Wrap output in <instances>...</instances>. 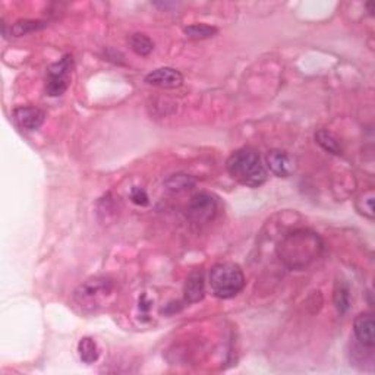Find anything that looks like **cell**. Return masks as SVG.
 Here are the masks:
<instances>
[{
  "label": "cell",
  "instance_id": "obj_18",
  "mask_svg": "<svg viewBox=\"0 0 375 375\" xmlns=\"http://www.w3.org/2000/svg\"><path fill=\"white\" fill-rule=\"evenodd\" d=\"M183 31L186 34V37L191 40H206L217 34V28L207 24H194L186 27Z\"/></svg>",
  "mask_w": 375,
  "mask_h": 375
},
{
  "label": "cell",
  "instance_id": "obj_9",
  "mask_svg": "<svg viewBox=\"0 0 375 375\" xmlns=\"http://www.w3.org/2000/svg\"><path fill=\"white\" fill-rule=\"evenodd\" d=\"M353 331L364 348L372 349L375 346V322L371 312L360 314L353 321Z\"/></svg>",
  "mask_w": 375,
  "mask_h": 375
},
{
  "label": "cell",
  "instance_id": "obj_8",
  "mask_svg": "<svg viewBox=\"0 0 375 375\" xmlns=\"http://www.w3.org/2000/svg\"><path fill=\"white\" fill-rule=\"evenodd\" d=\"M13 121L25 131H37L46 121V113L32 106H21L12 112Z\"/></svg>",
  "mask_w": 375,
  "mask_h": 375
},
{
  "label": "cell",
  "instance_id": "obj_4",
  "mask_svg": "<svg viewBox=\"0 0 375 375\" xmlns=\"http://www.w3.org/2000/svg\"><path fill=\"white\" fill-rule=\"evenodd\" d=\"M209 283L217 298L230 299L244 291L245 276L242 268L237 264L220 263L210 270Z\"/></svg>",
  "mask_w": 375,
  "mask_h": 375
},
{
  "label": "cell",
  "instance_id": "obj_13",
  "mask_svg": "<svg viewBox=\"0 0 375 375\" xmlns=\"http://www.w3.org/2000/svg\"><path fill=\"white\" fill-rule=\"evenodd\" d=\"M334 305L340 314H346L350 308V289L345 282H337L334 287Z\"/></svg>",
  "mask_w": 375,
  "mask_h": 375
},
{
  "label": "cell",
  "instance_id": "obj_2",
  "mask_svg": "<svg viewBox=\"0 0 375 375\" xmlns=\"http://www.w3.org/2000/svg\"><path fill=\"white\" fill-rule=\"evenodd\" d=\"M226 169L236 182L248 188H258L264 185L268 178L260 154L251 148L235 151L226 162Z\"/></svg>",
  "mask_w": 375,
  "mask_h": 375
},
{
  "label": "cell",
  "instance_id": "obj_16",
  "mask_svg": "<svg viewBox=\"0 0 375 375\" xmlns=\"http://www.w3.org/2000/svg\"><path fill=\"white\" fill-rule=\"evenodd\" d=\"M46 27H47V24L44 21L21 20V21H16L11 27V34H12V36H15V37H22V36H27V34L44 29Z\"/></svg>",
  "mask_w": 375,
  "mask_h": 375
},
{
  "label": "cell",
  "instance_id": "obj_15",
  "mask_svg": "<svg viewBox=\"0 0 375 375\" xmlns=\"http://www.w3.org/2000/svg\"><path fill=\"white\" fill-rule=\"evenodd\" d=\"M164 186L172 192H183V191L191 190V188L195 186V179L192 176L178 173V175L169 176L164 180Z\"/></svg>",
  "mask_w": 375,
  "mask_h": 375
},
{
  "label": "cell",
  "instance_id": "obj_1",
  "mask_svg": "<svg viewBox=\"0 0 375 375\" xmlns=\"http://www.w3.org/2000/svg\"><path fill=\"white\" fill-rule=\"evenodd\" d=\"M321 237L310 230H295L279 244L280 260L292 270H303L312 264L322 252Z\"/></svg>",
  "mask_w": 375,
  "mask_h": 375
},
{
  "label": "cell",
  "instance_id": "obj_3",
  "mask_svg": "<svg viewBox=\"0 0 375 375\" xmlns=\"http://www.w3.org/2000/svg\"><path fill=\"white\" fill-rule=\"evenodd\" d=\"M116 295V283L109 277L85 280L74 294L77 305L84 312H96L107 306Z\"/></svg>",
  "mask_w": 375,
  "mask_h": 375
},
{
  "label": "cell",
  "instance_id": "obj_6",
  "mask_svg": "<svg viewBox=\"0 0 375 375\" xmlns=\"http://www.w3.org/2000/svg\"><path fill=\"white\" fill-rule=\"evenodd\" d=\"M217 213V201L209 194H197L188 206V217L194 223H210Z\"/></svg>",
  "mask_w": 375,
  "mask_h": 375
},
{
  "label": "cell",
  "instance_id": "obj_5",
  "mask_svg": "<svg viewBox=\"0 0 375 375\" xmlns=\"http://www.w3.org/2000/svg\"><path fill=\"white\" fill-rule=\"evenodd\" d=\"M72 70V56H63L59 62H55L48 66L47 81H46V93L50 97H59L70 85V74Z\"/></svg>",
  "mask_w": 375,
  "mask_h": 375
},
{
  "label": "cell",
  "instance_id": "obj_7",
  "mask_svg": "<svg viewBox=\"0 0 375 375\" xmlns=\"http://www.w3.org/2000/svg\"><path fill=\"white\" fill-rule=\"evenodd\" d=\"M265 162L271 172L279 178L292 176L296 170V160L289 152L282 150L268 151Z\"/></svg>",
  "mask_w": 375,
  "mask_h": 375
},
{
  "label": "cell",
  "instance_id": "obj_20",
  "mask_svg": "<svg viewBox=\"0 0 375 375\" xmlns=\"http://www.w3.org/2000/svg\"><path fill=\"white\" fill-rule=\"evenodd\" d=\"M131 199L133 204H136V206H141V207H145L148 206V195L147 192L143 190V188L140 186H133L132 191H131Z\"/></svg>",
  "mask_w": 375,
  "mask_h": 375
},
{
  "label": "cell",
  "instance_id": "obj_12",
  "mask_svg": "<svg viewBox=\"0 0 375 375\" xmlns=\"http://www.w3.org/2000/svg\"><path fill=\"white\" fill-rule=\"evenodd\" d=\"M78 355L84 364H94L98 360V346L91 337H84L78 343Z\"/></svg>",
  "mask_w": 375,
  "mask_h": 375
},
{
  "label": "cell",
  "instance_id": "obj_19",
  "mask_svg": "<svg viewBox=\"0 0 375 375\" xmlns=\"http://www.w3.org/2000/svg\"><path fill=\"white\" fill-rule=\"evenodd\" d=\"M374 199H375L374 190H368L356 201L357 211L369 220H374Z\"/></svg>",
  "mask_w": 375,
  "mask_h": 375
},
{
  "label": "cell",
  "instance_id": "obj_11",
  "mask_svg": "<svg viewBox=\"0 0 375 375\" xmlns=\"http://www.w3.org/2000/svg\"><path fill=\"white\" fill-rule=\"evenodd\" d=\"M183 296L186 303H197L206 296V277L201 270L190 272L183 286Z\"/></svg>",
  "mask_w": 375,
  "mask_h": 375
},
{
  "label": "cell",
  "instance_id": "obj_17",
  "mask_svg": "<svg viewBox=\"0 0 375 375\" xmlns=\"http://www.w3.org/2000/svg\"><path fill=\"white\" fill-rule=\"evenodd\" d=\"M129 46L133 52L140 56H148L152 52V48H154L152 40L148 36H145V34L140 32H136L129 37Z\"/></svg>",
  "mask_w": 375,
  "mask_h": 375
},
{
  "label": "cell",
  "instance_id": "obj_10",
  "mask_svg": "<svg viewBox=\"0 0 375 375\" xmlns=\"http://www.w3.org/2000/svg\"><path fill=\"white\" fill-rule=\"evenodd\" d=\"M145 82L159 88H178L183 84V77L173 67H159L145 77Z\"/></svg>",
  "mask_w": 375,
  "mask_h": 375
},
{
  "label": "cell",
  "instance_id": "obj_14",
  "mask_svg": "<svg viewBox=\"0 0 375 375\" xmlns=\"http://www.w3.org/2000/svg\"><path fill=\"white\" fill-rule=\"evenodd\" d=\"M315 141L326 150L329 152H331V154H342V144H340V141L336 138V136L326 131V129H320L317 133H315Z\"/></svg>",
  "mask_w": 375,
  "mask_h": 375
}]
</instances>
